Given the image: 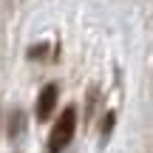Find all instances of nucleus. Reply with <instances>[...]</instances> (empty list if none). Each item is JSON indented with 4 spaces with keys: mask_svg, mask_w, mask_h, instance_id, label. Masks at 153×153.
Instances as JSON below:
<instances>
[{
    "mask_svg": "<svg viewBox=\"0 0 153 153\" xmlns=\"http://www.w3.org/2000/svg\"><path fill=\"white\" fill-rule=\"evenodd\" d=\"M57 97H60V88H57V82H48V85L40 91V97H37V119L40 122H45V119H51V114H54V108H57Z\"/></svg>",
    "mask_w": 153,
    "mask_h": 153,
    "instance_id": "nucleus-2",
    "label": "nucleus"
},
{
    "mask_svg": "<svg viewBox=\"0 0 153 153\" xmlns=\"http://www.w3.org/2000/svg\"><path fill=\"white\" fill-rule=\"evenodd\" d=\"M74 131H76V108L68 105V108L62 111V116L54 122L51 133H48V153H62L68 145H71Z\"/></svg>",
    "mask_w": 153,
    "mask_h": 153,
    "instance_id": "nucleus-1",
    "label": "nucleus"
},
{
    "mask_svg": "<svg viewBox=\"0 0 153 153\" xmlns=\"http://www.w3.org/2000/svg\"><path fill=\"white\" fill-rule=\"evenodd\" d=\"M111 131H114V114L105 116V122H102V136L108 139V133H111Z\"/></svg>",
    "mask_w": 153,
    "mask_h": 153,
    "instance_id": "nucleus-3",
    "label": "nucleus"
}]
</instances>
